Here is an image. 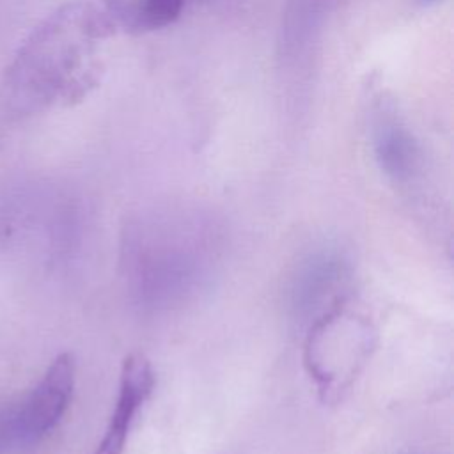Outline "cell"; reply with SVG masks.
<instances>
[{
  "instance_id": "1",
  "label": "cell",
  "mask_w": 454,
  "mask_h": 454,
  "mask_svg": "<svg viewBox=\"0 0 454 454\" xmlns=\"http://www.w3.org/2000/svg\"><path fill=\"white\" fill-rule=\"evenodd\" d=\"M115 28L105 4L89 0L67 2L48 14L0 80V138L57 103L82 99L96 83V51Z\"/></svg>"
},
{
  "instance_id": "2",
  "label": "cell",
  "mask_w": 454,
  "mask_h": 454,
  "mask_svg": "<svg viewBox=\"0 0 454 454\" xmlns=\"http://www.w3.org/2000/svg\"><path fill=\"white\" fill-rule=\"evenodd\" d=\"M374 344L369 321L351 312L344 300L323 312L305 344V367L323 401L335 399L365 364Z\"/></svg>"
},
{
  "instance_id": "3",
  "label": "cell",
  "mask_w": 454,
  "mask_h": 454,
  "mask_svg": "<svg viewBox=\"0 0 454 454\" xmlns=\"http://www.w3.org/2000/svg\"><path fill=\"white\" fill-rule=\"evenodd\" d=\"M74 383V358L60 353L16 410L11 422L14 434L23 442H37L53 431L71 404Z\"/></svg>"
},
{
  "instance_id": "4",
  "label": "cell",
  "mask_w": 454,
  "mask_h": 454,
  "mask_svg": "<svg viewBox=\"0 0 454 454\" xmlns=\"http://www.w3.org/2000/svg\"><path fill=\"white\" fill-rule=\"evenodd\" d=\"M369 121L374 158L380 168L394 183H411L420 172L422 153L395 106L381 94H376L369 105Z\"/></svg>"
},
{
  "instance_id": "5",
  "label": "cell",
  "mask_w": 454,
  "mask_h": 454,
  "mask_svg": "<svg viewBox=\"0 0 454 454\" xmlns=\"http://www.w3.org/2000/svg\"><path fill=\"white\" fill-rule=\"evenodd\" d=\"M154 383V371L147 356L142 353H129L121 367L115 408L94 454H124L135 417L149 401Z\"/></svg>"
},
{
  "instance_id": "6",
  "label": "cell",
  "mask_w": 454,
  "mask_h": 454,
  "mask_svg": "<svg viewBox=\"0 0 454 454\" xmlns=\"http://www.w3.org/2000/svg\"><path fill=\"white\" fill-rule=\"evenodd\" d=\"M188 0H103L115 27L154 30L174 23Z\"/></svg>"
},
{
  "instance_id": "7",
  "label": "cell",
  "mask_w": 454,
  "mask_h": 454,
  "mask_svg": "<svg viewBox=\"0 0 454 454\" xmlns=\"http://www.w3.org/2000/svg\"><path fill=\"white\" fill-rule=\"evenodd\" d=\"M427 2H431V0H427Z\"/></svg>"
}]
</instances>
